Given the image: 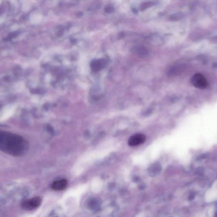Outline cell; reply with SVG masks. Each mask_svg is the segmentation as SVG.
Instances as JSON below:
<instances>
[{
	"instance_id": "8",
	"label": "cell",
	"mask_w": 217,
	"mask_h": 217,
	"mask_svg": "<svg viewBox=\"0 0 217 217\" xmlns=\"http://www.w3.org/2000/svg\"><path fill=\"white\" fill-rule=\"evenodd\" d=\"M154 4V3L153 2H144V3L142 4L140 6V10H144L145 9H147L148 7H150V6H152Z\"/></svg>"
},
{
	"instance_id": "1",
	"label": "cell",
	"mask_w": 217,
	"mask_h": 217,
	"mask_svg": "<svg viewBox=\"0 0 217 217\" xmlns=\"http://www.w3.org/2000/svg\"><path fill=\"white\" fill-rule=\"evenodd\" d=\"M29 148L28 142L22 136L9 131H1L0 149L6 154L14 157L22 156Z\"/></svg>"
},
{
	"instance_id": "11",
	"label": "cell",
	"mask_w": 217,
	"mask_h": 217,
	"mask_svg": "<svg viewBox=\"0 0 217 217\" xmlns=\"http://www.w3.org/2000/svg\"></svg>"
},
{
	"instance_id": "6",
	"label": "cell",
	"mask_w": 217,
	"mask_h": 217,
	"mask_svg": "<svg viewBox=\"0 0 217 217\" xmlns=\"http://www.w3.org/2000/svg\"><path fill=\"white\" fill-rule=\"evenodd\" d=\"M67 185V181L66 179H62L53 182L51 185V188L55 191H61L65 189Z\"/></svg>"
},
{
	"instance_id": "3",
	"label": "cell",
	"mask_w": 217,
	"mask_h": 217,
	"mask_svg": "<svg viewBox=\"0 0 217 217\" xmlns=\"http://www.w3.org/2000/svg\"><path fill=\"white\" fill-rule=\"evenodd\" d=\"M192 84L196 88L204 89L209 85L207 79L202 74L197 73L194 74L191 79Z\"/></svg>"
},
{
	"instance_id": "7",
	"label": "cell",
	"mask_w": 217,
	"mask_h": 217,
	"mask_svg": "<svg viewBox=\"0 0 217 217\" xmlns=\"http://www.w3.org/2000/svg\"><path fill=\"white\" fill-rule=\"evenodd\" d=\"M134 52L141 57H147L149 53V50L147 48L143 46H139L134 49Z\"/></svg>"
},
{
	"instance_id": "2",
	"label": "cell",
	"mask_w": 217,
	"mask_h": 217,
	"mask_svg": "<svg viewBox=\"0 0 217 217\" xmlns=\"http://www.w3.org/2000/svg\"><path fill=\"white\" fill-rule=\"evenodd\" d=\"M42 201L41 197L37 196L29 199L23 201L21 203V207L26 210H34L40 206Z\"/></svg>"
},
{
	"instance_id": "9",
	"label": "cell",
	"mask_w": 217,
	"mask_h": 217,
	"mask_svg": "<svg viewBox=\"0 0 217 217\" xmlns=\"http://www.w3.org/2000/svg\"><path fill=\"white\" fill-rule=\"evenodd\" d=\"M114 9L113 7L112 6H106L105 9H104L105 13H112L114 12Z\"/></svg>"
},
{
	"instance_id": "5",
	"label": "cell",
	"mask_w": 217,
	"mask_h": 217,
	"mask_svg": "<svg viewBox=\"0 0 217 217\" xmlns=\"http://www.w3.org/2000/svg\"><path fill=\"white\" fill-rule=\"evenodd\" d=\"M107 62L104 59L94 60L91 62V67L94 72H98L107 65Z\"/></svg>"
},
{
	"instance_id": "10",
	"label": "cell",
	"mask_w": 217,
	"mask_h": 217,
	"mask_svg": "<svg viewBox=\"0 0 217 217\" xmlns=\"http://www.w3.org/2000/svg\"><path fill=\"white\" fill-rule=\"evenodd\" d=\"M136 217H145V215L144 213H141L137 215Z\"/></svg>"
},
{
	"instance_id": "4",
	"label": "cell",
	"mask_w": 217,
	"mask_h": 217,
	"mask_svg": "<svg viewBox=\"0 0 217 217\" xmlns=\"http://www.w3.org/2000/svg\"><path fill=\"white\" fill-rule=\"evenodd\" d=\"M146 137L140 133L135 134L129 139L128 143L131 146H135L142 144L145 142Z\"/></svg>"
}]
</instances>
